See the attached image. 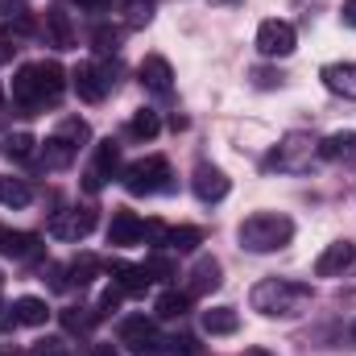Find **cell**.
I'll return each instance as SVG.
<instances>
[{
    "mask_svg": "<svg viewBox=\"0 0 356 356\" xmlns=\"http://www.w3.org/2000/svg\"><path fill=\"white\" fill-rule=\"evenodd\" d=\"M63 91H67V75L58 63H29L13 79V104L21 112H38L46 104H58Z\"/></svg>",
    "mask_w": 356,
    "mask_h": 356,
    "instance_id": "1",
    "label": "cell"
},
{
    "mask_svg": "<svg viewBox=\"0 0 356 356\" xmlns=\"http://www.w3.org/2000/svg\"><path fill=\"white\" fill-rule=\"evenodd\" d=\"M249 302H253V311H261L269 319H294L311 302V286L307 282H286V277H266V282L253 286Z\"/></svg>",
    "mask_w": 356,
    "mask_h": 356,
    "instance_id": "2",
    "label": "cell"
},
{
    "mask_svg": "<svg viewBox=\"0 0 356 356\" xmlns=\"http://www.w3.org/2000/svg\"><path fill=\"white\" fill-rule=\"evenodd\" d=\"M290 236H294V220L277 216V211H257L236 228V241L249 253H277L290 245Z\"/></svg>",
    "mask_w": 356,
    "mask_h": 356,
    "instance_id": "3",
    "label": "cell"
},
{
    "mask_svg": "<svg viewBox=\"0 0 356 356\" xmlns=\"http://www.w3.org/2000/svg\"><path fill=\"white\" fill-rule=\"evenodd\" d=\"M88 137H91V129H88V120H63L58 124V133L54 137H46L42 141V149H38V158H42V166L46 170H67L71 162H75V154L88 145Z\"/></svg>",
    "mask_w": 356,
    "mask_h": 356,
    "instance_id": "4",
    "label": "cell"
},
{
    "mask_svg": "<svg viewBox=\"0 0 356 356\" xmlns=\"http://www.w3.org/2000/svg\"><path fill=\"white\" fill-rule=\"evenodd\" d=\"M315 154H319V141L311 133H286L282 145L266 158V166L269 170H282V175H298V170H307L315 162Z\"/></svg>",
    "mask_w": 356,
    "mask_h": 356,
    "instance_id": "5",
    "label": "cell"
},
{
    "mask_svg": "<svg viewBox=\"0 0 356 356\" xmlns=\"http://www.w3.org/2000/svg\"><path fill=\"white\" fill-rule=\"evenodd\" d=\"M120 344L133 356H166V344L170 340H162V332H158L154 319L129 315V319H120Z\"/></svg>",
    "mask_w": 356,
    "mask_h": 356,
    "instance_id": "6",
    "label": "cell"
},
{
    "mask_svg": "<svg viewBox=\"0 0 356 356\" xmlns=\"http://www.w3.org/2000/svg\"><path fill=\"white\" fill-rule=\"evenodd\" d=\"M124 191L129 195H158L170 191V162L166 158H141L133 166H124Z\"/></svg>",
    "mask_w": 356,
    "mask_h": 356,
    "instance_id": "7",
    "label": "cell"
},
{
    "mask_svg": "<svg viewBox=\"0 0 356 356\" xmlns=\"http://www.w3.org/2000/svg\"><path fill=\"white\" fill-rule=\"evenodd\" d=\"M116 75V67H95V63H79L75 71H71V88L79 91V99H88V104H99L108 91H112V79Z\"/></svg>",
    "mask_w": 356,
    "mask_h": 356,
    "instance_id": "8",
    "label": "cell"
},
{
    "mask_svg": "<svg viewBox=\"0 0 356 356\" xmlns=\"http://www.w3.org/2000/svg\"><path fill=\"white\" fill-rule=\"evenodd\" d=\"M294 46H298V33H294V25L290 21H261V29H257V50L266 54V58H286V54H294Z\"/></svg>",
    "mask_w": 356,
    "mask_h": 356,
    "instance_id": "9",
    "label": "cell"
},
{
    "mask_svg": "<svg viewBox=\"0 0 356 356\" xmlns=\"http://www.w3.org/2000/svg\"><path fill=\"white\" fill-rule=\"evenodd\" d=\"M145 236H149V224H145L137 211H129V207L112 211V224H108V245L129 249V245H141Z\"/></svg>",
    "mask_w": 356,
    "mask_h": 356,
    "instance_id": "10",
    "label": "cell"
},
{
    "mask_svg": "<svg viewBox=\"0 0 356 356\" xmlns=\"http://www.w3.org/2000/svg\"><path fill=\"white\" fill-rule=\"evenodd\" d=\"M91 228H95V207H67L50 220V236L58 241H83Z\"/></svg>",
    "mask_w": 356,
    "mask_h": 356,
    "instance_id": "11",
    "label": "cell"
},
{
    "mask_svg": "<svg viewBox=\"0 0 356 356\" xmlns=\"http://www.w3.org/2000/svg\"><path fill=\"white\" fill-rule=\"evenodd\" d=\"M344 273H356V245L353 241H336L319 253L315 261V277H344Z\"/></svg>",
    "mask_w": 356,
    "mask_h": 356,
    "instance_id": "12",
    "label": "cell"
},
{
    "mask_svg": "<svg viewBox=\"0 0 356 356\" xmlns=\"http://www.w3.org/2000/svg\"><path fill=\"white\" fill-rule=\"evenodd\" d=\"M116 175H120V145L108 137V141H99V145H95V162H91L83 186H88V191H99L108 178H116Z\"/></svg>",
    "mask_w": 356,
    "mask_h": 356,
    "instance_id": "13",
    "label": "cell"
},
{
    "mask_svg": "<svg viewBox=\"0 0 356 356\" xmlns=\"http://www.w3.org/2000/svg\"><path fill=\"white\" fill-rule=\"evenodd\" d=\"M228 175L220 170V166H211V162H203V166H195V175H191V191L203 199V203H220L224 195H228Z\"/></svg>",
    "mask_w": 356,
    "mask_h": 356,
    "instance_id": "14",
    "label": "cell"
},
{
    "mask_svg": "<svg viewBox=\"0 0 356 356\" xmlns=\"http://www.w3.org/2000/svg\"><path fill=\"white\" fill-rule=\"evenodd\" d=\"M42 253V241L33 232H17V228H4L0 224V257H13V261H33Z\"/></svg>",
    "mask_w": 356,
    "mask_h": 356,
    "instance_id": "15",
    "label": "cell"
},
{
    "mask_svg": "<svg viewBox=\"0 0 356 356\" xmlns=\"http://www.w3.org/2000/svg\"><path fill=\"white\" fill-rule=\"evenodd\" d=\"M137 75H141V83L154 91V95H170V91H175V71H170V63H166L162 54H149Z\"/></svg>",
    "mask_w": 356,
    "mask_h": 356,
    "instance_id": "16",
    "label": "cell"
},
{
    "mask_svg": "<svg viewBox=\"0 0 356 356\" xmlns=\"http://www.w3.org/2000/svg\"><path fill=\"white\" fill-rule=\"evenodd\" d=\"M319 158H327V162H344V166H356V133H353V129H340V133L323 137V141H319Z\"/></svg>",
    "mask_w": 356,
    "mask_h": 356,
    "instance_id": "17",
    "label": "cell"
},
{
    "mask_svg": "<svg viewBox=\"0 0 356 356\" xmlns=\"http://www.w3.org/2000/svg\"><path fill=\"white\" fill-rule=\"evenodd\" d=\"M319 79H323L327 91H336L344 99H356V63H327L319 71Z\"/></svg>",
    "mask_w": 356,
    "mask_h": 356,
    "instance_id": "18",
    "label": "cell"
},
{
    "mask_svg": "<svg viewBox=\"0 0 356 356\" xmlns=\"http://www.w3.org/2000/svg\"><path fill=\"white\" fill-rule=\"evenodd\" d=\"M220 261L216 257H203V261H195L191 269V286H186V294L195 298V294H211V290H220Z\"/></svg>",
    "mask_w": 356,
    "mask_h": 356,
    "instance_id": "19",
    "label": "cell"
},
{
    "mask_svg": "<svg viewBox=\"0 0 356 356\" xmlns=\"http://www.w3.org/2000/svg\"><path fill=\"white\" fill-rule=\"evenodd\" d=\"M112 286H120L124 294H145L149 290V277L141 266H129V261H112Z\"/></svg>",
    "mask_w": 356,
    "mask_h": 356,
    "instance_id": "20",
    "label": "cell"
},
{
    "mask_svg": "<svg viewBox=\"0 0 356 356\" xmlns=\"http://www.w3.org/2000/svg\"><path fill=\"white\" fill-rule=\"evenodd\" d=\"M46 29H50V42L58 50H71L75 46V29H71V13L67 8H50L46 13Z\"/></svg>",
    "mask_w": 356,
    "mask_h": 356,
    "instance_id": "21",
    "label": "cell"
},
{
    "mask_svg": "<svg viewBox=\"0 0 356 356\" xmlns=\"http://www.w3.org/2000/svg\"><path fill=\"white\" fill-rule=\"evenodd\" d=\"M241 327V315L232 311V307H211V311H203V332L207 336H232Z\"/></svg>",
    "mask_w": 356,
    "mask_h": 356,
    "instance_id": "22",
    "label": "cell"
},
{
    "mask_svg": "<svg viewBox=\"0 0 356 356\" xmlns=\"http://www.w3.org/2000/svg\"><path fill=\"white\" fill-rule=\"evenodd\" d=\"M0 203H4V207H29V203H33V186H29L25 178L0 175Z\"/></svg>",
    "mask_w": 356,
    "mask_h": 356,
    "instance_id": "23",
    "label": "cell"
},
{
    "mask_svg": "<svg viewBox=\"0 0 356 356\" xmlns=\"http://www.w3.org/2000/svg\"><path fill=\"white\" fill-rule=\"evenodd\" d=\"M13 311H17V323H25V327H46V319H50V307L42 298H33V294L17 298Z\"/></svg>",
    "mask_w": 356,
    "mask_h": 356,
    "instance_id": "24",
    "label": "cell"
},
{
    "mask_svg": "<svg viewBox=\"0 0 356 356\" xmlns=\"http://www.w3.org/2000/svg\"><path fill=\"white\" fill-rule=\"evenodd\" d=\"M162 245H166L170 253H191V249L203 245V232L191 228V224H182V228H166V232H162Z\"/></svg>",
    "mask_w": 356,
    "mask_h": 356,
    "instance_id": "25",
    "label": "cell"
},
{
    "mask_svg": "<svg viewBox=\"0 0 356 356\" xmlns=\"http://www.w3.org/2000/svg\"><path fill=\"white\" fill-rule=\"evenodd\" d=\"M158 133H162V120H158V112H154V108L133 112V120H129V137H133V141H154Z\"/></svg>",
    "mask_w": 356,
    "mask_h": 356,
    "instance_id": "26",
    "label": "cell"
},
{
    "mask_svg": "<svg viewBox=\"0 0 356 356\" xmlns=\"http://www.w3.org/2000/svg\"><path fill=\"white\" fill-rule=\"evenodd\" d=\"M154 311H158V319H182L191 311V294L186 290H162Z\"/></svg>",
    "mask_w": 356,
    "mask_h": 356,
    "instance_id": "27",
    "label": "cell"
},
{
    "mask_svg": "<svg viewBox=\"0 0 356 356\" xmlns=\"http://www.w3.org/2000/svg\"><path fill=\"white\" fill-rule=\"evenodd\" d=\"M120 42H124V29H120V25L99 21V25L91 29V46H95L99 54H116V50H120Z\"/></svg>",
    "mask_w": 356,
    "mask_h": 356,
    "instance_id": "28",
    "label": "cell"
},
{
    "mask_svg": "<svg viewBox=\"0 0 356 356\" xmlns=\"http://www.w3.org/2000/svg\"><path fill=\"white\" fill-rule=\"evenodd\" d=\"M4 21H8L17 33H25V38L38 33V21H33V13H29L25 4H13V0H8V4H4Z\"/></svg>",
    "mask_w": 356,
    "mask_h": 356,
    "instance_id": "29",
    "label": "cell"
},
{
    "mask_svg": "<svg viewBox=\"0 0 356 356\" xmlns=\"http://www.w3.org/2000/svg\"><path fill=\"white\" fill-rule=\"evenodd\" d=\"M95 269H99V261H95V257H91V253H83V257H75V261H71V266H67V273H71V277H67V282H71V286H79V290H83V286H91V282H95Z\"/></svg>",
    "mask_w": 356,
    "mask_h": 356,
    "instance_id": "30",
    "label": "cell"
},
{
    "mask_svg": "<svg viewBox=\"0 0 356 356\" xmlns=\"http://www.w3.org/2000/svg\"><path fill=\"white\" fill-rule=\"evenodd\" d=\"M141 269H145V277H149V282H170V277H178V266L166 257V253L145 257V261H141Z\"/></svg>",
    "mask_w": 356,
    "mask_h": 356,
    "instance_id": "31",
    "label": "cell"
},
{
    "mask_svg": "<svg viewBox=\"0 0 356 356\" xmlns=\"http://www.w3.org/2000/svg\"><path fill=\"white\" fill-rule=\"evenodd\" d=\"M4 154H8L13 162H29V158L38 154V141H33L29 133H13V137L4 141Z\"/></svg>",
    "mask_w": 356,
    "mask_h": 356,
    "instance_id": "32",
    "label": "cell"
},
{
    "mask_svg": "<svg viewBox=\"0 0 356 356\" xmlns=\"http://www.w3.org/2000/svg\"><path fill=\"white\" fill-rule=\"evenodd\" d=\"M95 319H99V311H95V307H71V311H63L67 332H88Z\"/></svg>",
    "mask_w": 356,
    "mask_h": 356,
    "instance_id": "33",
    "label": "cell"
},
{
    "mask_svg": "<svg viewBox=\"0 0 356 356\" xmlns=\"http://www.w3.org/2000/svg\"><path fill=\"white\" fill-rule=\"evenodd\" d=\"M154 8H158V0H124V17H129V25H145V21L154 17Z\"/></svg>",
    "mask_w": 356,
    "mask_h": 356,
    "instance_id": "34",
    "label": "cell"
},
{
    "mask_svg": "<svg viewBox=\"0 0 356 356\" xmlns=\"http://www.w3.org/2000/svg\"><path fill=\"white\" fill-rule=\"evenodd\" d=\"M166 353L170 356H199V344H195V336H175Z\"/></svg>",
    "mask_w": 356,
    "mask_h": 356,
    "instance_id": "35",
    "label": "cell"
},
{
    "mask_svg": "<svg viewBox=\"0 0 356 356\" xmlns=\"http://www.w3.org/2000/svg\"><path fill=\"white\" fill-rule=\"evenodd\" d=\"M120 298H124V290H120V286H108V290H104V298H99V307H95V311H99V315H112V311H116V307H120Z\"/></svg>",
    "mask_w": 356,
    "mask_h": 356,
    "instance_id": "36",
    "label": "cell"
},
{
    "mask_svg": "<svg viewBox=\"0 0 356 356\" xmlns=\"http://www.w3.org/2000/svg\"><path fill=\"white\" fill-rule=\"evenodd\" d=\"M29 356H67V344L63 340H38Z\"/></svg>",
    "mask_w": 356,
    "mask_h": 356,
    "instance_id": "37",
    "label": "cell"
},
{
    "mask_svg": "<svg viewBox=\"0 0 356 356\" xmlns=\"http://www.w3.org/2000/svg\"><path fill=\"white\" fill-rule=\"evenodd\" d=\"M13 327H17V311L0 302V332H13Z\"/></svg>",
    "mask_w": 356,
    "mask_h": 356,
    "instance_id": "38",
    "label": "cell"
},
{
    "mask_svg": "<svg viewBox=\"0 0 356 356\" xmlns=\"http://www.w3.org/2000/svg\"><path fill=\"white\" fill-rule=\"evenodd\" d=\"M340 17H344V25H348V29H356V0H344Z\"/></svg>",
    "mask_w": 356,
    "mask_h": 356,
    "instance_id": "39",
    "label": "cell"
},
{
    "mask_svg": "<svg viewBox=\"0 0 356 356\" xmlns=\"http://www.w3.org/2000/svg\"><path fill=\"white\" fill-rule=\"evenodd\" d=\"M13 54H17L13 38H0V63H13Z\"/></svg>",
    "mask_w": 356,
    "mask_h": 356,
    "instance_id": "40",
    "label": "cell"
},
{
    "mask_svg": "<svg viewBox=\"0 0 356 356\" xmlns=\"http://www.w3.org/2000/svg\"><path fill=\"white\" fill-rule=\"evenodd\" d=\"M253 79H257V83H261V88H273V83H282V75H273V71H257V75H253Z\"/></svg>",
    "mask_w": 356,
    "mask_h": 356,
    "instance_id": "41",
    "label": "cell"
},
{
    "mask_svg": "<svg viewBox=\"0 0 356 356\" xmlns=\"http://www.w3.org/2000/svg\"><path fill=\"white\" fill-rule=\"evenodd\" d=\"M91 356H120V353H116V344H95Z\"/></svg>",
    "mask_w": 356,
    "mask_h": 356,
    "instance_id": "42",
    "label": "cell"
},
{
    "mask_svg": "<svg viewBox=\"0 0 356 356\" xmlns=\"http://www.w3.org/2000/svg\"><path fill=\"white\" fill-rule=\"evenodd\" d=\"M71 4H83V8H108L112 0H71Z\"/></svg>",
    "mask_w": 356,
    "mask_h": 356,
    "instance_id": "43",
    "label": "cell"
},
{
    "mask_svg": "<svg viewBox=\"0 0 356 356\" xmlns=\"http://www.w3.org/2000/svg\"><path fill=\"white\" fill-rule=\"evenodd\" d=\"M241 356H273V353H269V348H245Z\"/></svg>",
    "mask_w": 356,
    "mask_h": 356,
    "instance_id": "44",
    "label": "cell"
},
{
    "mask_svg": "<svg viewBox=\"0 0 356 356\" xmlns=\"http://www.w3.org/2000/svg\"><path fill=\"white\" fill-rule=\"evenodd\" d=\"M0 112H4V91H0Z\"/></svg>",
    "mask_w": 356,
    "mask_h": 356,
    "instance_id": "45",
    "label": "cell"
},
{
    "mask_svg": "<svg viewBox=\"0 0 356 356\" xmlns=\"http://www.w3.org/2000/svg\"><path fill=\"white\" fill-rule=\"evenodd\" d=\"M0 290H4V273H0Z\"/></svg>",
    "mask_w": 356,
    "mask_h": 356,
    "instance_id": "46",
    "label": "cell"
},
{
    "mask_svg": "<svg viewBox=\"0 0 356 356\" xmlns=\"http://www.w3.org/2000/svg\"><path fill=\"white\" fill-rule=\"evenodd\" d=\"M353 340H356V323H353Z\"/></svg>",
    "mask_w": 356,
    "mask_h": 356,
    "instance_id": "47",
    "label": "cell"
},
{
    "mask_svg": "<svg viewBox=\"0 0 356 356\" xmlns=\"http://www.w3.org/2000/svg\"><path fill=\"white\" fill-rule=\"evenodd\" d=\"M0 356H8V353H0Z\"/></svg>",
    "mask_w": 356,
    "mask_h": 356,
    "instance_id": "48",
    "label": "cell"
},
{
    "mask_svg": "<svg viewBox=\"0 0 356 356\" xmlns=\"http://www.w3.org/2000/svg\"><path fill=\"white\" fill-rule=\"evenodd\" d=\"M67 356H71V353H67Z\"/></svg>",
    "mask_w": 356,
    "mask_h": 356,
    "instance_id": "49",
    "label": "cell"
}]
</instances>
